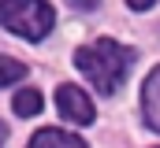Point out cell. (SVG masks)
Instances as JSON below:
<instances>
[{"label":"cell","mask_w":160,"mask_h":148,"mask_svg":"<svg viewBox=\"0 0 160 148\" xmlns=\"http://www.w3.org/2000/svg\"><path fill=\"white\" fill-rule=\"evenodd\" d=\"M4 141H8V126L0 122V145H4Z\"/></svg>","instance_id":"30bf717a"},{"label":"cell","mask_w":160,"mask_h":148,"mask_svg":"<svg viewBox=\"0 0 160 148\" xmlns=\"http://www.w3.org/2000/svg\"><path fill=\"white\" fill-rule=\"evenodd\" d=\"M0 26L22 41H45L56 26L48 0H0Z\"/></svg>","instance_id":"7a4b0ae2"},{"label":"cell","mask_w":160,"mask_h":148,"mask_svg":"<svg viewBox=\"0 0 160 148\" xmlns=\"http://www.w3.org/2000/svg\"><path fill=\"white\" fill-rule=\"evenodd\" d=\"M19 78H26V63H19L11 56H0V89L4 85H15Z\"/></svg>","instance_id":"52a82bcc"},{"label":"cell","mask_w":160,"mask_h":148,"mask_svg":"<svg viewBox=\"0 0 160 148\" xmlns=\"http://www.w3.org/2000/svg\"><path fill=\"white\" fill-rule=\"evenodd\" d=\"M26 148H86L78 133H67V130H56V126H45L38 130L34 137H30V145Z\"/></svg>","instance_id":"5b68a950"},{"label":"cell","mask_w":160,"mask_h":148,"mask_svg":"<svg viewBox=\"0 0 160 148\" xmlns=\"http://www.w3.org/2000/svg\"><path fill=\"white\" fill-rule=\"evenodd\" d=\"M142 118L153 133H160V67H153L142 85Z\"/></svg>","instance_id":"277c9868"},{"label":"cell","mask_w":160,"mask_h":148,"mask_svg":"<svg viewBox=\"0 0 160 148\" xmlns=\"http://www.w3.org/2000/svg\"><path fill=\"white\" fill-rule=\"evenodd\" d=\"M67 4H71L75 11H93V7H97L101 0H67Z\"/></svg>","instance_id":"ba28073f"},{"label":"cell","mask_w":160,"mask_h":148,"mask_svg":"<svg viewBox=\"0 0 160 148\" xmlns=\"http://www.w3.org/2000/svg\"><path fill=\"white\" fill-rule=\"evenodd\" d=\"M127 4H130V7H134V11H149V7H153V4H157V0H127Z\"/></svg>","instance_id":"9c48e42d"},{"label":"cell","mask_w":160,"mask_h":148,"mask_svg":"<svg viewBox=\"0 0 160 148\" xmlns=\"http://www.w3.org/2000/svg\"><path fill=\"white\" fill-rule=\"evenodd\" d=\"M130 63H134V48H127L119 41H112V37H101V41H93V44L75 52V67L93 81V89L101 96H116L123 89Z\"/></svg>","instance_id":"6da1fadb"},{"label":"cell","mask_w":160,"mask_h":148,"mask_svg":"<svg viewBox=\"0 0 160 148\" xmlns=\"http://www.w3.org/2000/svg\"><path fill=\"white\" fill-rule=\"evenodd\" d=\"M11 108H15L19 118L38 115V111H41V93H38V89H19V93H15V100H11Z\"/></svg>","instance_id":"8992f818"},{"label":"cell","mask_w":160,"mask_h":148,"mask_svg":"<svg viewBox=\"0 0 160 148\" xmlns=\"http://www.w3.org/2000/svg\"><path fill=\"white\" fill-rule=\"evenodd\" d=\"M56 108H60L63 118H71L75 126H89V122L97 118V111H93V104H89V96L82 93L78 85H60V89H56Z\"/></svg>","instance_id":"3957f363"}]
</instances>
